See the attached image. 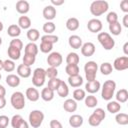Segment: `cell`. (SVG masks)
<instances>
[{
    "label": "cell",
    "instance_id": "cell-1",
    "mask_svg": "<svg viewBox=\"0 0 128 128\" xmlns=\"http://www.w3.org/2000/svg\"><path fill=\"white\" fill-rule=\"evenodd\" d=\"M108 8H109V5L107 1L96 0V1H93L90 5V12L93 16H100L105 12H107Z\"/></svg>",
    "mask_w": 128,
    "mask_h": 128
},
{
    "label": "cell",
    "instance_id": "cell-2",
    "mask_svg": "<svg viewBox=\"0 0 128 128\" xmlns=\"http://www.w3.org/2000/svg\"><path fill=\"white\" fill-rule=\"evenodd\" d=\"M116 89V83L113 80H106L102 86V92H101V97L106 100L109 101L112 99V97L114 96V92Z\"/></svg>",
    "mask_w": 128,
    "mask_h": 128
},
{
    "label": "cell",
    "instance_id": "cell-3",
    "mask_svg": "<svg viewBox=\"0 0 128 128\" xmlns=\"http://www.w3.org/2000/svg\"><path fill=\"white\" fill-rule=\"evenodd\" d=\"M97 70H98V65L95 61H88L85 63L84 71H85V77L87 79V82L96 80Z\"/></svg>",
    "mask_w": 128,
    "mask_h": 128
},
{
    "label": "cell",
    "instance_id": "cell-4",
    "mask_svg": "<svg viewBox=\"0 0 128 128\" xmlns=\"http://www.w3.org/2000/svg\"><path fill=\"white\" fill-rule=\"evenodd\" d=\"M97 39L99 41V43L101 44V46L105 49V50H111L114 48L115 46V41L114 39L110 36L109 33L107 32H100L97 36Z\"/></svg>",
    "mask_w": 128,
    "mask_h": 128
},
{
    "label": "cell",
    "instance_id": "cell-5",
    "mask_svg": "<svg viewBox=\"0 0 128 128\" xmlns=\"http://www.w3.org/2000/svg\"><path fill=\"white\" fill-rule=\"evenodd\" d=\"M11 105L16 110H21L25 107V97L24 94L20 91H16L11 95L10 98Z\"/></svg>",
    "mask_w": 128,
    "mask_h": 128
},
{
    "label": "cell",
    "instance_id": "cell-6",
    "mask_svg": "<svg viewBox=\"0 0 128 128\" xmlns=\"http://www.w3.org/2000/svg\"><path fill=\"white\" fill-rule=\"evenodd\" d=\"M29 124L33 128H38L41 126L44 120V113L41 110H33L29 114Z\"/></svg>",
    "mask_w": 128,
    "mask_h": 128
},
{
    "label": "cell",
    "instance_id": "cell-7",
    "mask_svg": "<svg viewBox=\"0 0 128 128\" xmlns=\"http://www.w3.org/2000/svg\"><path fill=\"white\" fill-rule=\"evenodd\" d=\"M45 79H46V73H45V69L43 68H36L33 72V76H32V83L35 87H41L44 85L45 83Z\"/></svg>",
    "mask_w": 128,
    "mask_h": 128
},
{
    "label": "cell",
    "instance_id": "cell-8",
    "mask_svg": "<svg viewBox=\"0 0 128 128\" xmlns=\"http://www.w3.org/2000/svg\"><path fill=\"white\" fill-rule=\"evenodd\" d=\"M62 61L63 58L59 52H52L47 57V63L50 67H54V68L59 67L62 64Z\"/></svg>",
    "mask_w": 128,
    "mask_h": 128
},
{
    "label": "cell",
    "instance_id": "cell-9",
    "mask_svg": "<svg viewBox=\"0 0 128 128\" xmlns=\"http://www.w3.org/2000/svg\"><path fill=\"white\" fill-rule=\"evenodd\" d=\"M115 70L117 71H124L128 68V57L127 56H121L114 60L113 66Z\"/></svg>",
    "mask_w": 128,
    "mask_h": 128
},
{
    "label": "cell",
    "instance_id": "cell-10",
    "mask_svg": "<svg viewBox=\"0 0 128 128\" xmlns=\"http://www.w3.org/2000/svg\"><path fill=\"white\" fill-rule=\"evenodd\" d=\"M11 126L13 128H29V125L28 123L23 119V117L19 114H16L14 115L11 119Z\"/></svg>",
    "mask_w": 128,
    "mask_h": 128
},
{
    "label": "cell",
    "instance_id": "cell-11",
    "mask_svg": "<svg viewBox=\"0 0 128 128\" xmlns=\"http://www.w3.org/2000/svg\"><path fill=\"white\" fill-rule=\"evenodd\" d=\"M87 28L90 32L92 33H98L102 30L103 28V25H102V22L97 19V18H93V19H90L87 23Z\"/></svg>",
    "mask_w": 128,
    "mask_h": 128
},
{
    "label": "cell",
    "instance_id": "cell-12",
    "mask_svg": "<svg viewBox=\"0 0 128 128\" xmlns=\"http://www.w3.org/2000/svg\"><path fill=\"white\" fill-rule=\"evenodd\" d=\"M81 53L85 57H90L95 53V45L92 42H86L81 46Z\"/></svg>",
    "mask_w": 128,
    "mask_h": 128
},
{
    "label": "cell",
    "instance_id": "cell-13",
    "mask_svg": "<svg viewBox=\"0 0 128 128\" xmlns=\"http://www.w3.org/2000/svg\"><path fill=\"white\" fill-rule=\"evenodd\" d=\"M42 14H43V17H44L46 20L51 21V20H53V19L56 17V9H55L54 6L48 5V6H46V7L43 9Z\"/></svg>",
    "mask_w": 128,
    "mask_h": 128
},
{
    "label": "cell",
    "instance_id": "cell-14",
    "mask_svg": "<svg viewBox=\"0 0 128 128\" xmlns=\"http://www.w3.org/2000/svg\"><path fill=\"white\" fill-rule=\"evenodd\" d=\"M30 9V5H29V2L26 1V0H19L17 3H16V11L20 14H26L28 13Z\"/></svg>",
    "mask_w": 128,
    "mask_h": 128
},
{
    "label": "cell",
    "instance_id": "cell-15",
    "mask_svg": "<svg viewBox=\"0 0 128 128\" xmlns=\"http://www.w3.org/2000/svg\"><path fill=\"white\" fill-rule=\"evenodd\" d=\"M69 46L73 49H80L82 46V39L78 35H71L68 39Z\"/></svg>",
    "mask_w": 128,
    "mask_h": 128
},
{
    "label": "cell",
    "instance_id": "cell-16",
    "mask_svg": "<svg viewBox=\"0 0 128 128\" xmlns=\"http://www.w3.org/2000/svg\"><path fill=\"white\" fill-rule=\"evenodd\" d=\"M83 117L79 114H74L72 116H70L69 118V125L73 128H78L81 127L83 124Z\"/></svg>",
    "mask_w": 128,
    "mask_h": 128
},
{
    "label": "cell",
    "instance_id": "cell-17",
    "mask_svg": "<svg viewBox=\"0 0 128 128\" xmlns=\"http://www.w3.org/2000/svg\"><path fill=\"white\" fill-rule=\"evenodd\" d=\"M31 73H32V71H31V68L29 66H26L24 64H20L17 67V75L19 77L28 78L31 75Z\"/></svg>",
    "mask_w": 128,
    "mask_h": 128
},
{
    "label": "cell",
    "instance_id": "cell-18",
    "mask_svg": "<svg viewBox=\"0 0 128 128\" xmlns=\"http://www.w3.org/2000/svg\"><path fill=\"white\" fill-rule=\"evenodd\" d=\"M101 85H100V82L97 81V80H94V81H91V82H87L86 85H85V89L88 93L90 94H94L96 92L99 91Z\"/></svg>",
    "mask_w": 128,
    "mask_h": 128
},
{
    "label": "cell",
    "instance_id": "cell-19",
    "mask_svg": "<svg viewBox=\"0 0 128 128\" xmlns=\"http://www.w3.org/2000/svg\"><path fill=\"white\" fill-rule=\"evenodd\" d=\"M25 95H26L27 99L30 100V101H32V102H36L39 99V97H40V94H39L38 90L36 88H33V87L27 88Z\"/></svg>",
    "mask_w": 128,
    "mask_h": 128
},
{
    "label": "cell",
    "instance_id": "cell-20",
    "mask_svg": "<svg viewBox=\"0 0 128 128\" xmlns=\"http://www.w3.org/2000/svg\"><path fill=\"white\" fill-rule=\"evenodd\" d=\"M63 109L66 112H75L77 109V103L74 99H67L63 103Z\"/></svg>",
    "mask_w": 128,
    "mask_h": 128
},
{
    "label": "cell",
    "instance_id": "cell-21",
    "mask_svg": "<svg viewBox=\"0 0 128 128\" xmlns=\"http://www.w3.org/2000/svg\"><path fill=\"white\" fill-rule=\"evenodd\" d=\"M6 83L8 84V86H10L12 88H15V87L19 86V84H20V78H19L18 75L9 74L6 77Z\"/></svg>",
    "mask_w": 128,
    "mask_h": 128
},
{
    "label": "cell",
    "instance_id": "cell-22",
    "mask_svg": "<svg viewBox=\"0 0 128 128\" xmlns=\"http://www.w3.org/2000/svg\"><path fill=\"white\" fill-rule=\"evenodd\" d=\"M38 51H39V48L38 46L33 43V42H30L28 43L25 48H24V54H28V55H33V56H36L38 54Z\"/></svg>",
    "mask_w": 128,
    "mask_h": 128
},
{
    "label": "cell",
    "instance_id": "cell-23",
    "mask_svg": "<svg viewBox=\"0 0 128 128\" xmlns=\"http://www.w3.org/2000/svg\"><path fill=\"white\" fill-rule=\"evenodd\" d=\"M68 83L70 86L77 88L80 87L83 84V78L80 75H76V76H69L68 78Z\"/></svg>",
    "mask_w": 128,
    "mask_h": 128
},
{
    "label": "cell",
    "instance_id": "cell-24",
    "mask_svg": "<svg viewBox=\"0 0 128 128\" xmlns=\"http://www.w3.org/2000/svg\"><path fill=\"white\" fill-rule=\"evenodd\" d=\"M7 34L10 36V37H13V38H17L20 34H21V28L16 25V24H12L8 27L7 29Z\"/></svg>",
    "mask_w": 128,
    "mask_h": 128
},
{
    "label": "cell",
    "instance_id": "cell-25",
    "mask_svg": "<svg viewBox=\"0 0 128 128\" xmlns=\"http://www.w3.org/2000/svg\"><path fill=\"white\" fill-rule=\"evenodd\" d=\"M66 28L70 31H75L79 28V20L75 17H71L66 21Z\"/></svg>",
    "mask_w": 128,
    "mask_h": 128
},
{
    "label": "cell",
    "instance_id": "cell-26",
    "mask_svg": "<svg viewBox=\"0 0 128 128\" xmlns=\"http://www.w3.org/2000/svg\"><path fill=\"white\" fill-rule=\"evenodd\" d=\"M41 98L44 101H46V102H49V101L53 100V98H54V91L49 89L48 87L43 88L42 91H41Z\"/></svg>",
    "mask_w": 128,
    "mask_h": 128
},
{
    "label": "cell",
    "instance_id": "cell-27",
    "mask_svg": "<svg viewBox=\"0 0 128 128\" xmlns=\"http://www.w3.org/2000/svg\"><path fill=\"white\" fill-rule=\"evenodd\" d=\"M18 26L21 29H29L31 26V20L28 16H20L18 19Z\"/></svg>",
    "mask_w": 128,
    "mask_h": 128
},
{
    "label": "cell",
    "instance_id": "cell-28",
    "mask_svg": "<svg viewBox=\"0 0 128 128\" xmlns=\"http://www.w3.org/2000/svg\"><path fill=\"white\" fill-rule=\"evenodd\" d=\"M116 101L118 103H125L128 100V91L126 89H120L116 93Z\"/></svg>",
    "mask_w": 128,
    "mask_h": 128
},
{
    "label": "cell",
    "instance_id": "cell-29",
    "mask_svg": "<svg viewBox=\"0 0 128 128\" xmlns=\"http://www.w3.org/2000/svg\"><path fill=\"white\" fill-rule=\"evenodd\" d=\"M121 109V105L120 103H118L117 101H110L107 104V110L108 112H110L111 114H116L120 111Z\"/></svg>",
    "mask_w": 128,
    "mask_h": 128
},
{
    "label": "cell",
    "instance_id": "cell-30",
    "mask_svg": "<svg viewBox=\"0 0 128 128\" xmlns=\"http://www.w3.org/2000/svg\"><path fill=\"white\" fill-rule=\"evenodd\" d=\"M8 56L11 60H18L21 56V50L17 49V48H14L12 46H9L8 47Z\"/></svg>",
    "mask_w": 128,
    "mask_h": 128
},
{
    "label": "cell",
    "instance_id": "cell-31",
    "mask_svg": "<svg viewBox=\"0 0 128 128\" xmlns=\"http://www.w3.org/2000/svg\"><path fill=\"white\" fill-rule=\"evenodd\" d=\"M56 91H57L58 95L60 97H62V98L67 97L68 94H69V88H68L67 84L64 81H61V83H60V85H59V87H58V89Z\"/></svg>",
    "mask_w": 128,
    "mask_h": 128
},
{
    "label": "cell",
    "instance_id": "cell-32",
    "mask_svg": "<svg viewBox=\"0 0 128 128\" xmlns=\"http://www.w3.org/2000/svg\"><path fill=\"white\" fill-rule=\"evenodd\" d=\"M79 61H80V58L78 54L75 52H70L66 57V62L67 64H70V65H77Z\"/></svg>",
    "mask_w": 128,
    "mask_h": 128
},
{
    "label": "cell",
    "instance_id": "cell-33",
    "mask_svg": "<svg viewBox=\"0 0 128 128\" xmlns=\"http://www.w3.org/2000/svg\"><path fill=\"white\" fill-rule=\"evenodd\" d=\"M39 37H40V33H39V31L37 29H35V28L28 29V31H27V38L31 42L34 43L35 41H37L39 39Z\"/></svg>",
    "mask_w": 128,
    "mask_h": 128
},
{
    "label": "cell",
    "instance_id": "cell-34",
    "mask_svg": "<svg viewBox=\"0 0 128 128\" xmlns=\"http://www.w3.org/2000/svg\"><path fill=\"white\" fill-rule=\"evenodd\" d=\"M65 72L69 76L79 75V67H78V65H70V64H67L66 67H65Z\"/></svg>",
    "mask_w": 128,
    "mask_h": 128
},
{
    "label": "cell",
    "instance_id": "cell-35",
    "mask_svg": "<svg viewBox=\"0 0 128 128\" xmlns=\"http://www.w3.org/2000/svg\"><path fill=\"white\" fill-rule=\"evenodd\" d=\"M113 71V67H112V64L109 63V62H104L101 64L100 66V72L103 74V75H109L111 74Z\"/></svg>",
    "mask_w": 128,
    "mask_h": 128
},
{
    "label": "cell",
    "instance_id": "cell-36",
    "mask_svg": "<svg viewBox=\"0 0 128 128\" xmlns=\"http://www.w3.org/2000/svg\"><path fill=\"white\" fill-rule=\"evenodd\" d=\"M109 31L115 35V36H118L120 35L121 31H122V27H121V24L119 22H116V23H113V24H109Z\"/></svg>",
    "mask_w": 128,
    "mask_h": 128
},
{
    "label": "cell",
    "instance_id": "cell-37",
    "mask_svg": "<svg viewBox=\"0 0 128 128\" xmlns=\"http://www.w3.org/2000/svg\"><path fill=\"white\" fill-rule=\"evenodd\" d=\"M115 120L119 125H127L128 124V115L126 113H117L115 116Z\"/></svg>",
    "mask_w": 128,
    "mask_h": 128
},
{
    "label": "cell",
    "instance_id": "cell-38",
    "mask_svg": "<svg viewBox=\"0 0 128 128\" xmlns=\"http://www.w3.org/2000/svg\"><path fill=\"white\" fill-rule=\"evenodd\" d=\"M97 103H98V100H97V98H96L95 96H93V95H88V96L85 97V105H86L87 107H89V108H94V107H96Z\"/></svg>",
    "mask_w": 128,
    "mask_h": 128
},
{
    "label": "cell",
    "instance_id": "cell-39",
    "mask_svg": "<svg viewBox=\"0 0 128 128\" xmlns=\"http://www.w3.org/2000/svg\"><path fill=\"white\" fill-rule=\"evenodd\" d=\"M58 36L56 35H52V34H46L44 36L41 37V42H47L50 44H54L58 42Z\"/></svg>",
    "mask_w": 128,
    "mask_h": 128
},
{
    "label": "cell",
    "instance_id": "cell-40",
    "mask_svg": "<svg viewBox=\"0 0 128 128\" xmlns=\"http://www.w3.org/2000/svg\"><path fill=\"white\" fill-rule=\"evenodd\" d=\"M61 79H59V78H52V79H50L49 81H48V88L49 89H51V90H53V91H56L57 89H58V87H59V85H60V83H61Z\"/></svg>",
    "mask_w": 128,
    "mask_h": 128
},
{
    "label": "cell",
    "instance_id": "cell-41",
    "mask_svg": "<svg viewBox=\"0 0 128 128\" xmlns=\"http://www.w3.org/2000/svg\"><path fill=\"white\" fill-rule=\"evenodd\" d=\"M86 95H85V91L81 88H78V89H75L74 92H73V99L75 101H81L83 99H85Z\"/></svg>",
    "mask_w": 128,
    "mask_h": 128
},
{
    "label": "cell",
    "instance_id": "cell-42",
    "mask_svg": "<svg viewBox=\"0 0 128 128\" xmlns=\"http://www.w3.org/2000/svg\"><path fill=\"white\" fill-rule=\"evenodd\" d=\"M56 29V26L53 22L51 21H47L46 23L43 24V31L46 33V34H52Z\"/></svg>",
    "mask_w": 128,
    "mask_h": 128
},
{
    "label": "cell",
    "instance_id": "cell-43",
    "mask_svg": "<svg viewBox=\"0 0 128 128\" xmlns=\"http://www.w3.org/2000/svg\"><path fill=\"white\" fill-rule=\"evenodd\" d=\"M101 122H102V120H101L99 117H97L94 113H92V114L89 116V118H88V123H89L92 127H97V126H99V125L101 124Z\"/></svg>",
    "mask_w": 128,
    "mask_h": 128
},
{
    "label": "cell",
    "instance_id": "cell-44",
    "mask_svg": "<svg viewBox=\"0 0 128 128\" xmlns=\"http://www.w3.org/2000/svg\"><path fill=\"white\" fill-rule=\"evenodd\" d=\"M3 69L6 72H12L15 69V63L13 60L11 59H7L5 61H3Z\"/></svg>",
    "mask_w": 128,
    "mask_h": 128
},
{
    "label": "cell",
    "instance_id": "cell-45",
    "mask_svg": "<svg viewBox=\"0 0 128 128\" xmlns=\"http://www.w3.org/2000/svg\"><path fill=\"white\" fill-rule=\"evenodd\" d=\"M36 60V56H33V55H28V54H24L23 56V64L26 65V66H31L34 64Z\"/></svg>",
    "mask_w": 128,
    "mask_h": 128
},
{
    "label": "cell",
    "instance_id": "cell-46",
    "mask_svg": "<svg viewBox=\"0 0 128 128\" xmlns=\"http://www.w3.org/2000/svg\"><path fill=\"white\" fill-rule=\"evenodd\" d=\"M106 20H107V22L109 24H113V23L118 22V15H117V13L114 12V11L109 12L107 14V16H106Z\"/></svg>",
    "mask_w": 128,
    "mask_h": 128
},
{
    "label": "cell",
    "instance_id": "cell-47",
    "mask_svg": "<svg viewBox=\"0 0 128 128\" xmlns=\"http://www.w3.org/2000/svg\"><path fill=\"white\" fill-rule=\"evenodd\" d=\"M45 73H46V77H48L49 79H52V78H56L57 75H58V70L57 68H54V67H49L45 70Z\"/></svg>",
    "mask_w": 128,
    "mask_h": 128
},
{
    "label": "cell",
    "instance_id": "cell-48",
    "mask_svg": "<svg viewBox=\"0 0 128 128\" xmlns=\"http://www.w3.org/2000/svg\"><path fill=\"white\" fill-rule=\"evenodd\" d=\"M52 48H53V44H50V43H47V42H41V44H40V51L43 52V53L51 52Z\"/></svg>",
    "mask_w": 128,
    "mask_h": 128
},
{
    "label": "cell",
    "instance_id": "cell-49",
    "mask_svg": "<svg viewBox=\"0 0 128 128\" xmlns=\"http://www.w3.org/2000/svg\"><path fill=\"white\" fill-rule=\"evenodd\" d=\"M9 46H12V47L17 48L19 50H22V48H23V42L20 39H18V38H14V39H12L10 41Z\"/></svg>",
    "mask_w": 128,
    "mask_h": 128
},
{
    "label": "cell",
    "instance_id": "cell-50",
    "mask_svg": "<svg viewBox=\"0 0 128 128\" xmlns=\"http://www.w3.org/2000/svg\"><path fill=\"white\" fill-rule=\"evenodd\" d=\"M10 122V119L6 115H1L0 116V128H6Z\"/></svg>",
    "mask_w": 128,
    "mask_h": 128
},
{
    "label": "cell",
    "instance_id": "cell-51",
    "mask_svg": "<svg viewBox=\"0 0 128 128\" xmlns=\"http://www.w3.org/2000/svg\"><path fill=\"white\" fill-rule=\"evenodd\" d=\"M93 113H94L97 117H99L101 120H104V118L106 117V113H105V111H104L102 108H96V109L93 111Z\"/></svg>",
    "mask_w": 128,
    "mask_h": 128
},
{
    "label": "cell",
    "instance_id": "cell-52",
    "mask_svg": "<svg viewBox=\"0 0 128 128\" xmlns=\"http://www.w3.org/2000/svg\"><path fill=\"white\" fill-rule=\"evenodd\" d=\"M50 128H63L62 124L60 121L56 120V119H53L50 121Z\"/></svg>",
    "mask_w": 128,
    "mask_h": 128
},
{
    "label": "cell",
    "instance_id": "cell-53",
    "mask_svg": "<svg viewBox=\"0 0 128 128\" xmlns=\"http://www.w3.org/2000/svg\"><path fill=\"white\" fill-rule=\"evenodd\" d=\"M120 8L123 12L127 13L128 12V0H122L120 2Z\"/></svg>",
    "mask_w": 128,
    "mask_h": 128
},
{
    "label": "cell",
    "instance_id": "cell-54",
    "mask_svg": "<svg viewBox=\"0 0 128 128\" xmlns=\"http://www.w3.org/2000/svg\"><path fill=\"white\" fill-rule=\"evenodd\" d=\"M52 6H60L64 3V0H51Z\"/></svg>",
    "mask_w": 128,
    "mask_h": 128
},
{
    "label": "cell",
    "instance_id": "cell-55",
    "mask_svg": "<svg viewBox=\"0 0 128 128\" xmlns=\"http://www.w3.org/2000/svg\"><path fill=\"white\" fill-rule=\"evenodd\" d=\"M6 106V99L5 97H0V109H3Z\"/></svg>",
    "mask_w": 128,
    "mask_h": 128
},
{
    "label": "cell",
    "instance_id": "cell-56",
    "mask_svg": "<svg viewBox=\"0 0 128 128\" xmlns=\"http://www.w3.org/2000/svg\"><path fill=\"white\" fill-rule=\"evenodd\" d=\"M123 25L124 27L128 28V14H125L123 17Z\"/></svg>",
    "mask_w": 128,
    "mask_h": 128
},
{
    "label": "cell",
    "instance_id": "cell-57",
    "mask_svg": "<svg viewBox=\"0 0 128 128\" xmlns=\"http://www.w3.org/2000/svg\"><path fill=\"white\" fill-rule=\"evenodd\" d=\"M5 94H6V90L4 86L0 85V97H5Z\"/></svg>",
    "mask_w": 128,
    "mask_h": 128
},
{
    "label": "cell",
    "instance_id": "cell-58",
    "mask_svg": "<svg viewBox=\"0 0 128 128\" xmlns=\"http://www.w3.org/2000/svg\"><path fill=\"white\" fill-rule=\"evenodd\" d=\"M123 52L125 55H128V42H126L123 46Z\"/></svg>",
    "mask_w": 128,
    "mask_h": 128
},
{
    "label": "cell",
    "instance_id": "cell-59",
    "mask_svg": "<svg viewBox=\"0 0 128 128\" xmlns=\"http://www.w3.org/2000/svg\"><path fill=\"white\" fill-rule=\"evenodd\" d=\"M3 69V61L0 59V71Z\"/></svg>",
    "mask_w": 128,
    "mask_h": 128
},
{
    "label": "cell",
    "instance_id": "cell-60",
    "mask_svg": "<svg viewBox=\"0 0 128 128\" xmlns=\"http://www.w3.org/2000/svg\"><path fill=\"white\" fill-rule=\"evenodd\" d=\"M3 28H4V26H3V23H2L1 21H0V32H1L2 30H3Z\"/></svg>",
    "mask_w": 128,
    "mask_h": 128
},
{
    "label": "cell",
    "instance_id": "cell-61",
    "mask_svg": "<svg viewBox=\"0 0 128 128\" xmlns=\"http://www.w3.org/2000/svg\"><path fill=\"white\" fill-rule=\"evenodd\" d=\"M1 44H2V38L0 37V45H1Z\"/></svg>",
    "mask_w": 128,
    "mask_h": 128
},
{
    "label": "cell",
    "instance_id": "cell-62",
    "mask_svg": "<svg viewBox=\"0 0 128 128\" xmlns=\"http://www.w3.org/2000/svg\"><path fill=\"white\" fill-rule=\"evenodd\" d=\"M1 77H2V76H1V73H0V80H1Z\"/></svg>",
    "mask_w": 128,
    "mask_h": 128
}]
</instances>
